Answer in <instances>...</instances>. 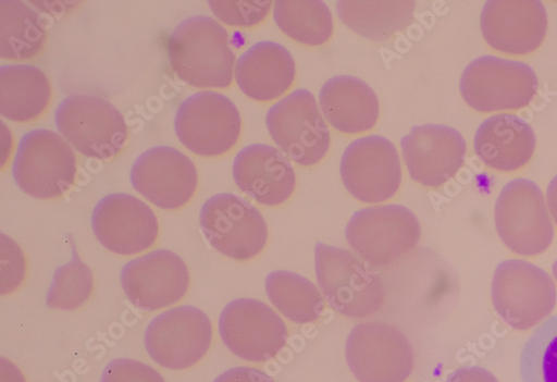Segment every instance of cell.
Masks as SVG:
<instances>
[{
	"label": "cell",
	"instance_id": "9a60e30c",
	"mask_svg": "<svg viewBox=\"0 0 557 382\" xmlns=\"http://www.w3.org/2000/svg\"><path fill=\"white\" fill-rule=\"evenodd\" d=\"M341 174L348 193L368 205L393 199L403 180L394 143L379 135L364 136L351 143L344 152Z\"/></svg>",
	"mask_w": 557,
	"mask_h": 382
},
{
	"label": "cell",
	"instance_id": "7c38bea8",
	"mask_svg": "<svg viewBox=\"0 0 557 382\" xmlns=\"http://www.w3.org/2000/svg\"><path fill=\"white\" fill-rule=\"evenodd\" d=\"M346 358L359 382H405L413 369L406 334L386 322L357 324L347 340Z\"/></svg>",
	"mask_w": 557,
	"mask_h": 382
},
{
	"label": "cell",
	"instance_id": "836d02e7",
	"mask_svg": "<svg viewBox=\"0 0 557 382\" xmlns=\"http://www.w3.org/2000/svg\"><path fill=\"white\" fill-rule=\"evenodd\" d=\"M25 260L11 238L2 235V295L15 292L24 280Z\"/></svg>",
	"mask_w": 557,
	"mask_h": 382
},
{
	"label": "cell",
	"instance_id": "5b68a950",
	"mask_svg": "<svg viewBox=\"0 0 557 382\" xmlns=\"http://www.w3.org/2000/svg\"><path fill=\"white\" fill-rule=\"evenodd\" d=\"M422 226L403 206L371 207L356 212L346 238L354 251L370 266L385 268L400 261L421 242Z\"/></svg>",
	"mask_w": 557,
	"mask_h": 382
},
{
	"label": "cell",
	"instance_id": "6da1fadb",
	"mask_svg": "<svg viewBox=\"0 0 557 382\" xmlns=\"http://www.w3.org/2000/svg\"><path fill=\"white\" fill-rule=\"evenodd\" d=\"M176 77L197 88H227L234 81L236 54L226 29L208 16L180 23L168 41Z\"/></svg>",
	"mask_w": 557,
	"mask_h": 382
},
{
	"label": "cell",
	"instance_id": "603a6c76",
	"mask_svg": "<svg viewBox=\"0 0 557 382\" xmlns=\"http://www.w3.org/2000/svg\"><path fill=\"white\" fill-rule=\"evenodd\" d=\"M536 137L531 125L513 114H497L479 127L474 149L488 168L513 172L527 165L535 151Z\"/></svg>",
	"mask_w": 557,
	"mask_h": 382
},
{
	"label": "cell",
	"instance_id": "7a4b0ae2",
	"mask_svg": "<svg viewBox=\"0 0 557 382\" xmlns=\"http://www.w3.org/2000/svg\"><path fill=\"white\" fill-rule=\"evenodd\" d=\"M315 276L320 289L339 315L363 319L382 310L386 292L382 278L351 252L317 244Z\"/></svg>",
	"mask_w": 557,
	"mask_h": 382
},
{
	"label": "cell",
	"instance_id": "277c9868",
	"mask_svg": "<svg viewBox=\"0 0 557 382\" xmlns=\"http://www.w3.org/2000/svg\"><path fill=\"white\" fill-rule=\"evenodd\" d=\"M55 124L69 145L86 158L109 161L126 147V121L102 98L71 95L59 106Z\"/></svg>",
	"mask_w": 557,
	"mask_h": 382
},
{
	"label": "cell",
	"instance_id": "74e56055",
	"mask_svg": "<svg viewBox=\"0 0 557 382\" xmlns=\"http://www.w3.org/2000/svg\"><path fill=\"white\" fill-rule=\"evenodd\" d=\"M546 199L550 217L557 225V175L547 186Z\"/></svg>",
	"mask_w": 557,
	"mask_h": 382
},
{
	"label": "cell",
	"instance_id": "4316f807",
	"mask_svg": "<svg viewBox=\"0 0 557 382\" xmlns=\"http://www.w3.org/2000/svg\"><path fill=\"white\" fill-rule=\"evenodd\" d=\"M45 25L38 13L17 0L0 2V57L10 61H28L44 49Z\"/></svg>",
	"mask_w": 557,
	"mask_h": 382
},
{
	"label": "cell",
	"instance_id": "ac0fdd59",
	"mask_svg": "<svg viewBox=\"0 0 557 382\" xmlns=\"http://www.w3.org/2000/svg\"><path fill=\"white\" fill-rule=\"evenodd\" d=\"M91 229L106 249L120 256L143 254L154 246L159 236L153 210L125 194L110 195L97 205Z\"/></svg>",
	"mask_w": 557,
	"mask_h": 382
},
{
	"label": "cell",
	"instance_id": "1f68e13d",
	"mask_svg": "<svg viewBox=\"0 0 557 382\" xmlns=\"http://www.w3.org/2000/svg\"><path fill=\"white\" fill-rule=\"evenodd\" d=\"M273 3L260 0L237 2H209L212 13L227 26L251 28L261 24L270 14Z\"/></svg>",
	"mask_w": 557,
	"mask_h": 382
},
{
	"label": "cell",
	"instance_id": "2e32d148",
	"mask_svg": "<svg viewBox=\"0 0 557 382\" xmlns=\"http://www.w3.org/2000/svg\"><path fill=\"white\" fill-rule=\"evenodd\" d=\"M131 183L149 202L173 211L194 199L199 174L189 157L171 147H156L136 159L131 170Z\"/></svg>",
	"mask_w": 557,
	"mask_h": 382
},
{
	"label": "cell",
	"instance_id": "4fadbf2b",
	"mask_svg": "<svg viewBox=\"0 0 557 382\" xmlns=\"http://www.w3.org/2000/svg\"><path fill=\"white\" fill-rule=\"evenodd\" d=\"M219 332L232 354L250 362L273 359L289 338L281 316L262 301L245 298L225 306L219 318Z\"/></svg>",
	"mask_w": 557,
	"mask_h": 382
},
{
	"label": "cell",
	"instance_id": "30bf717a",
	"mask_svg": "<svg viewBox=\"0 0 557 382\" xmlns=\"http://www.w3.org/2000/svg\"><path fill=\"white\" fill-rule=\"evenodd\" d=\"M267 127L277 148L298 165L313 167L330 151L331 130L307 89H297L272 106Z\"/></svg>",
	"mask_w": 557,
	"mask_h": 382
},
{
	"label": "cell",
	"instance_id": "8992f818",
	"mask_svg": "<svg viewBox=\"0 0 557 382\" xmlns=\"http://www.w3.org/2000/svg\"><path fill=\"white\" fill-rule=\"evenodd\" d=\"M495 225L503 244L523 257L545 252L554 238V224L540 186L527 178L508 182L495 206Z\"/></svg>",
	"mask_w": 557,
	"mask_h": 382
},
{
	"label": "cell",
	"instance_id": "3957f363",
	"mask_svg": "<svg viewBox=\"0 0 557 382\" xmlns=\"http://www.w3.org/2000/svg\"><path fill=\"white\" fill-rule=\"evenodd\" d=\"M76 175V156L62 135L33 130L21 138L13 176L24 194L39 200L59 199L75 184Z\"/></svg>",
	"mask_w": 557,
	"mask_h": 382
},
{
	"label": "cell",
	"instance_id": "d590c367",
	"mask_svg": "<svg viewBox=\"0 0 557 382\" xmlns=\"http://www.w3.org/2000/svg\"><path fill=\"white\" fill-rule=\"evenodd\" d=\"M446 382H498L496 377L488 370L478 367H461L451 372Z\"/></svg>",
	"mask_w": 557,
	"mask_h": 382
},
{
	"label": "cell",
	"instance_id": "ba28073f",
	"mask_svg": "<svg viewBox=\"0 0 557 382\" xmlns=\"http://www.w3.org/2000/svg\"><path fill=\"white\" fill-rule=\"evenodd\" d=\"M539 79L528 64L495 57L474 60L460 78V93L475 111H518L536 97Z\"/></svg>",
	"mask_w": 557,
	"mask_h": 382
},
{
	"label": "cell",
	"instance_id": "e0dca14e",
	"mask_svg": "<svg viewBox=\"0 0 557 382\" xmlns=\"http://www.w3.org/2000/svg\"><path fill=\"white\" fill-rule=\"evenodd\" d=\"M190 272L181 257L156 250L128 261L121 284L128 301L138 310L153 312L177 304L190 288Z\"/></svg>",
	"mask_w": 557,
	"mask_h": 382
},
{
	"label": "cell",
	"instance_id": "4dcf8cb0",
	"mask_svg": "<svg viewBox=\"0 0 557 382\" xmlns=\"http://www.w3.org/2000/svg\"><path fill=\"white\" fill-rule=\"evenodd\" d=\"M520 369L523 382H557V315L533 332L522 350Z\"/></svg>",
	"mask_w": 557,
	"mask_h": 382
},
{
	"label": "cell",
	"instance_id": "cb8c5ba5",
	"mask_svg": "<svg viewBox=\"0 0 557 382\" xmlns=\"http://www.w3.org/2000/svg\"><path fill=\"white\" fill-rule=\"evenodd\" d=\"M321 111L337 131L359 134L374 128L381 114L376 93L352 76H336L324 84L319 94Z\"/></svg>",
	"mask_w": 557,
	"mask_h": 382
},
{
	"label": "cell",
	"instance_id": "9c48e42d",
	"mask_svg": "<svg viewBox=\"0 0 557 382\" xmlns=\"http://www.w3.org/2000/svg\"><path fill=\"white\" fill-rule=\"evenodd\" d=\"M182 145L205 158L221 157L237 146L242 115L234 102L216 91H199L183 101L174 120Z\"/></svg>",
	"mask_w": 557,
	"mask_h": 382
},
{
	"label": "cell",
	"instance_id": "8fae6325",
	"mask_svg": "<svg viewBox=\"0 0 557 382\" xmlns=\"http://www.w3.org/2000/svg\"><path fill=\"white\" fill-rule=\"evenodd\" d=\"M200 225L207 242L219 254L248 261L265 248L269 230L261 212L236 195L210 198L200 212Z\"/></svg>",
	"mask_w": 557,
	"mask_h": 382
},
{
	"label": "cell",
	"instance_id": "83f0119b",
	"mask_svg": "<svg viewBox=\"0 0 557 382\" xmlns=\"http://www.w3.org/2000/svg\"><path fill=\"white\" fill-rule=\"evenodd\" d=\"M265 291L271 304L295 323L314 322L323 312L324 300L317 285L295 272H271Z\"/></svg>",
	"mask_w": 557,
	"mask_h": 382
},
{
	"label": "cell",
	"instance_id": "ffe728a7",
	"mask_svg": "<svg viewBox=\"0 0 557 382\" xmlns=\"http://www.w3.org/2000/svg\"><path fill=\"white\" fill-rule=\"evenodd\" d=\"M547 14L540 0H488L481 29L495 51L527 56L539 49L547 33Z\"/></svg>",
	"mask_w": 557,
	"mask_h": 382
},
{
	"label": "cell",
	"instance_id": "484cf974",
	"mask_svg": "<svg viewBox=\"0 0 557 382\" xmlns=\"http://www.w3.org/2000/svg\"><path fill=\"white\" fill-rule=\"evenodd\" d=\"M414 2H356L337 3L342 22L356 34L375 41H384L404 30L413 22Z\"/></svg>",
	"mask_w": 557,
	"mask_h": 382
},
{
	"label": "cell",
	"instance_id": "f35d334b",
	"mask_svg": "<svg viewBox=\"0 0 557 382\" xmlns=\"http://www.w3.org/2000/svg\"><path fill=\"white\" fill-rule=\"evenodd\" d=\"M552 272H553V275L557 282V260L553 263L552 266Z\"/></svg>",
	"mask_w": 557,
	"mask_h": 382
},
{
	"label": "cell",
	"instance_id": "5bb4252c",
	"mask_svg": "<svg viewBox=\"0 0 557 382\" xmlns=\"http://www.w3.org/2000/svg\"><path fill=\"white\" fill-rule=\"evenodd\" d=\"M212 341L213 326L209 317L190 306L159 315L148 325L145 337L149 356L169 370H185L199 363Z\"/></svg>",
	"mask_w": 557,
	"mask_h": 382
},
{
	"label": "cell",
	"instance_id": "d6986e66",
	"mask_svg": "<svg viewBox=\"0 0 557 382\" xmlns=\"http://www.w3.org/2000/svg\"><path fill=\"white\" fill-rule=\"evenodd\" d=\"M409 175L418 184L441 187L461 169L467 140L451 127L428 124L414 126L400 140Z\"/></svg>",
	"mask_w": 557,
	"mask_h": 382
},
{
	"label": "cell",
	"instance_id": "7402d4cb",
	"mask_svg": "<svg viewBox=\"0 0 557 382\" xmlns=\"http://www.w3.org/2000/svg\"><path fill=\"white\" fill-rule=\"evenodd\" d=\"M296 70L295 60L284 46L260 41L239 58L235 75L246 97L257 102H271L289 90Z\"/></svg>",
	"mask_w": 557,
	"mask_h": 382
},
{
	"label": "cell",
	"instance_id": "44dd1931",
	"mask_svg": "<svg viewBox=\"0 0 557 382\" xmlns=\"http://www.w3.org/2000/svg\"><path fill=\"white\" fill-rule=\"evenodd\" d=\"M232 173L243 193L265 207L286 204L297 185L296 173L288 158L265 145L243 149L235 159Z\"/></svg>",
	"mask_w": 557,
	"mask_h": 382
},
{
	"label": "cell",
	"instance_id": "d4e9b609",
	"mask_svg": "<svg viewBox=\"0 0 557 382\" xmlns=\"http://www.w3.org/2000/svg\"><path fill=\"white\" fill-rule=\"evenodd\" d=\"M51 101V82L38 67H0V113L5 119L16 123L35 121L49 109Z\"/></svg>",
	"mask_w": 557,
	"mask_h": 382
},
{
	"label": "cell",
	"instance_id": "e575fe53",
	"mask_svg": "<svg viewBox=\"0 0 557 382\" xmlns=\"http://www.w3.org/2000/svg\"><path fill=\"white\" fill-rule=\"evenodd\" d=\"M213 382H275L262 370L251 367H237L221 373Z\"/></svg>",
	"mask_w": 557,
	"mask_h": 382
},
{
	"label": "cell",
	"instance_id": "f1b7e54d",
	"mask_svg": "<svg viewBox=\"0 0 557 382\" xmlns=\"http://www.w3.org/2000/svg\"><path fill=\"white\" fill-rule=\"evenodd\" d=\"M273 19L288 37L307 46H321L334 35L333 14L321 0H278Z\"/></svg>",
	"mask_w": 557,
	"mask_h": 382
},
{
	"label": "cell",
	"instance_id": "8d00e7d4",
	"mask_svg": "<svg viewBox=\"0 0 557 382\" xmlns=\"http://www.w3.org/2000/svg\"><path fill=\"white\" fill-rule=\"evenodd\" d=\"M0 372H2V382H26L22 371L10 360L0 359Z\"/></svg>",
	"mask_w": 557,
	"mask_h": 382
},
{
	"label": "cell",
	"instance_id": "f546056e",
	"mask_svg": "<svg viewBox=\"0 0 557 382\" xmlns=\"http://www.w3.org/2000/svg\"><path fill=\"white\" fill-rule=\"evenodd\" d=\"M72 260L60 267L53 278L46 306L73 311L83 307L95 291V276L82 261L74 245Z\"/></svg>",
	"mask_w": 557,
	"mask_h": 382
},
{
	"label": "cell",
	"instance_id": "d6a6232c",
	"mask_svg": "<svg viewBox=\"0 0 557 382\" xmlns=\"http://www.w3.org/2000/svg\"><path fill=\"white\" fill-rule=\"evenodd\" d=\"M101 382H166L153 367L132 359L112 360L103 370Z\"/></svg>",
	"mask_w": 557,
	"mask_h": 382
},
{
	"label": "cell",
	"instance_id": "52a82bcc",
	"mask_svg": "<svg viewBox=\"0 0 557 382\" xmlns=\"http://www.w3.org/2000/svg\"><path fill=\"white\" fill-rule=\"evenodd\" d=\"M556 286L540 267L523 260L498 264L492 282L493 306L510 328L529 330L550 316L556 306Z\"/></svg>",
	"mask_w": 557,
	"mask_h": 382
}]
</instances>
